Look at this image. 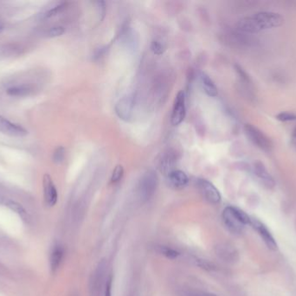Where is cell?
<instances>
[{"mask_svg":"<svg viewBox=\"0 0 296 296\" xmlns=\"http://www.w3.org/2000/svg\"><path fill=\"white\" fill-rule=\"evenodd\" d=\"M159 185V177L156 171L153 169L147 170L140 177L137 194L141 203H146L154 196Z\"/></svg>","mask_w":296,"mask_h":296,"instance_id":"3","label":"cell"},{"mask_svg":"<svg viewBox=\"0 0 296 296\" xmlns=\"http://www.w3.org/2000/svg\"><path fill=\"white\" fill-rule=\"evenodd\" d=\"M222 218L225 227L234 234H241L246 225H250L251 222V217H248L245 212L232 206L225 208L222 214Z\"/></svg>","mask_w":296,"mask_h":296,"instance_id":"2","label":"cell"},{"mask_svg":"<svg viewBox=\"0 0 296 296\" xmlns=\"http://www.w3.org/2000/svg\"><path fill=\"white\" fill-rule=\"evenodd\" d=\"M3 24H2V23H1V22H0V32H1V31H2V30H3Z\"/></svg>","mask_w":296,"mask_h":296,"instance_id":"33","label":"cell"},{"mask_svg":"<svg viewBox=\"0 0 296 296\" xmlns=\"http://www.w3.org/2000/svg\"><path fill=\"white\" fill-rule=\"evenodd\" d=\"M216 255L218 258L226 263H235L239 259L238 252L232 245L229 243H219L215 248Z\"/></svg>","mask_w":296,"mask_h":296,"instance_id":"11","label":"cell"},{"mask_svg":"<svg viewBox=\"0 0 296 296\" xmlns=\"http://www.w3.org/2000/svg\"><path fill=\"white\" fill-rule=\"evenodd\" d=\"M0 133L10 137L22 138L28 134V131L19 124H14L5 117L0 116Z\"/></svg>","mask_w":296,"mask_h":296,"instance_id":"13","label":"cell"},{"mask_svg":"<svg viewBox=\"0 0 296 296\" xmlns=\"http://www.w3.org/2000/svg\"><path fill=\"white\" fill-rule=\"evenodd\" d=\"M291 145L296 150V127L295 128L292 136H291Z\"/></svg>","mask_w":296,"mask_h":296,"instance_id":"32","label":"cell"},{"mask_svg":"<svg viewBox=\"0 0 296 296\" xmlns=\"http://www.w3.org/2000/svg\"><path fill=\"white\" fill-rule=\"evenodd\" d=\"M44 187V197L45 204L50 208L54 207L58 200V190L56 188L54 182L49 174H45L43 179Z\"/></svg>","mask_w":296,"mask_h":296,"instance_id":"10","label":"cell"},{"mask_svg":"<svg viewBox=\"0 0 296 296\" xmlns=\"http://www.w3.org/2000/svg\"><path fill=\"white\" fill-rule=\"evenodd\" d=\"M276 119L281 121V122H292V121L296 120V114L292 113V112H281L276 116Z\"/></svg>","mask_w":296,"mask_h":296,"instance_id":"26","label":"cell"},{"mask_svg":"<svg viewBox=\"0 0 296 296\" xmlns=\"http://www.w3.org/2000/svg\"><path fill=\"white\" fill-rule=\"evenodd\" d=\"M6 206L9 207L10 210H13L14 212H16L17 215H19L23 219H26L27 212H26V210H24V207L19 203L10 200V201H7Z\"/></svg>","mask_w":296,"mask_h":296,"instance_id":"22","label":"cell"},{"mask_svg":"<svg viewBox=\"0 0 296 296\" xmlns=\"http://www.w3.org/2000/svg\"><path fill=\"white\" fill-rule=\"evenodd\" d=\"M244 133L246 137L253 145L263 151L270 152L272 150L273 143L262 131L252 124L244 125Z\"/></svg>","mask_w":296,"mask_h":296,"instance_id":"4","label":"cell"},{"mask_svg":"<svg viewBox=\"0 0 296 296\" xmlns=\"http://www.w3.org/2000/svg\"><path fill=\"white\" fill-rule=\"evenodd\" d=\"M187 296H218L215 294L206 293L203 291H191L187 294Z\"/></svg>","mask_w":296,"mask_h":296,"instance_id":"31","label":"cell"},{"mask_svg":"<svg viewBox=\"0 0 296 296\" xmlns=\"http://www.w3.org/2000/svg\"><path fill=\"white\" fill-rule=\"evenodd\" d=\"M235 71L237 77H238L239 83L242 86V90L247 94V96L249 98H252L254 97V88H253L251 80L249 78L248 74L241 66H237V65L235 66Z\"/></svg>","mask_w":296,"mask_h":296,"instance_id":"15","label":"cell"},{"mask_svg":"<svg viewBox=\"0 0 296 296\" xmlns=\"http://www.w3.org/2000/svg\"><path fill=\"white\" fill-rule=\"evenodd\" d=\"M201 85L205 94L211 97H217L218 95V89L215 84L213 80L205 73H200L199 74Z\"/></svg>","mask_w":296,"mask_h":296,"instance_id":"17","label":"cell"},{"mask_svg":"<svg viewBox=\"0 0 296 296\" xmlns=\"http://www.w3.org/2000/svg\"><path fill=\"white\" fill-rule=\"evenodd\" d=\"M284 23L281 14L272 11H260L242 17L237 24L239 31L247 34H255L262 31L280 27Z\"/></svg>","mask_w":296,"mask_h":296,"instance_id":"1","label":"cell"},{"mask_svg":"<svg viewBox=\"0 0 296 296\" xmlns=\"http://www.w3.org/2000/svg\"><path fill=\"white\" fill-rule=\"evenodd\" d=\"M106 268L107 264L105 261H102L99 263L94 274H92L89 283V290L91 296H100L105 278Z\"/></svg>","mask_w":296,"mask_h":296,"instance_id":"8","label":"cell"},{"mask_svg":"<svg viewBox=\"0 0 296 296\" xmlns=\"http://www.w3.org/2000/svg\"><path fill=\"white\" fill-rule=\"evenodd\" d=\"M33 92V88L29 84H19L10 86L6 90V93L10 97H24L30 96Z\"/></svg>","mask_w":296,"mask_h":296,"instance_id":"19","label":"cell"},{"mask_svg":"<svg viewBox=\"0 0 296 296\" xmlns=\"http://www.w3.org/2000/svg\"><path fill=\"white\" fill-rule=\"evenodd\" d=\"M197 266L200 267L201 269H206L208 271H212V270L216 269L214 264L211 263V262H208L206 260H199V259H197Z\"/></svg>","mask_w":296,"mask_h":296,"instance_id":"29","label":"cell"},{"mask_svg":"<svg viewBox=\"0 0 296 296\" xmlns=\"http://www.w3.org/2000/svg\"><path fill=\"white\" fill-rule=\"evenodd\" d=\"M66 5H67L66 2H58L53 6H51V8H50L48 10H46L45 12L40 14V18L41 19H47L50 17H54L57 14L59 13L60 11L65 9Z\"/></svg>","mask_w":296,"mask_h":296,"instance_id":"21","label":"cell"},{"mask_svg":"<svg viewBox=\"0 0 296 296\" xmlns=\"http://www.w3.org/2000/svg\"><path fill=\"white\" fill-rule=\"evenodd\" d=\"M64 28L62 27V26H54V27L51 28L47 31V37H49V38L60 37V36L64 33Z\"/></svg>","mask_w":296,"mask_h":296,"instance_id":"27","label":"cell"},{"mask_svg":"<svg viewBox=\"0 0 296 296\" xmlns=\"http://www.w3.org/2000/svg\"><path fill=\"white\" fill-rule=\"evenodd\" d=\"M250 225L258 233L259 235L262 238V241H264V243L268 248L273 251L277 250V248H278L277 242L275 240L272 234L270 233V231L268 229V227H266L261 221H259L256 218H251Z\"/></svg>","mask_w":296,"mask_h":296,"instance_id":"9","label":"cell"},{"mask_svg":"<svg viewBox=\"0 0 296 296\" xmlns=\"http://www.w3.org/2000/svg\"><path fill=\"white\" fill-rule=\"evenodd\" d=\"M65 158V148L63 147H58L53 154V162L55 163H61Z\"/></svg>","mask_w":296,"mask_h":296,"instance_id":"25","label":"cell"},{"mask_svg":"<svg viewBox=\"0 0 296 296\" xmlns=\"http://www.w3.org/2000/svg\"><path fill=\"white\" fill-rule=\"evenodd\" d=\"M167 183L169 186L175 190H182L187 186L189 177L180 169H174L167 176Z\"/></svg>","mask_w":296,"mask_h":296,"instance_id":"14","label":"cell"},{"mask_svg":"<svg viewBox=\"0 0 296 296\" xmlns=\"http://www.w3.org/2000/svg\"><path fill=\"white\" fill-rule=\"evenodd\" d=\"M176 162V156L172 152H167L164 154L160 160L159 168L161 172L163 173L165 176H167L169 173L174 170V165Z\"/></svg>","mask_w":296,"mask_h":296,"instance_id":"18","label":"cell"},{"mask_svg":"<svg viewBox=\"0 0 296 296\" xmlns=\"http://www.w3.org/2000/svg\"><path fill=\"white\" fill-rule=\"evenodd\" d=\"M96 3V10H97V15H98V20L102 21L105 17L106 14V4L105 2L103 1H97Z\"/></svg>","mask_w":296,"mask_h":296,"instance_id":"28","label":"cell"},{"mask_svg":"<svg viewBox=\"0 0 296 296\" xmlns=\"http://www.w3.org/2000/svg\"><path fill=\"white\" fill-rule=\"evenodd\" d=\"M186 116L185 94L183 90L178 91L174 100V107L171 116V123L174 126H178L184 122Z\"/></svg>","mask_w":296,"mask_h":296,"instance_id":"7","label":"cell"},{"mask_svg":"<svg viewBox=\"0 0 296 296\" xmlns=\"http://www.w3.org/2000/svg\"><path fill=\"white\" fill-rule=\"evenodd\" d=\"M113 276H109L104 286V296H112Z\"/></svg>","mask_w":296,"mask_h":296,"instance_id":"30","label":"cell"},{"mask_svg":"<svg viewBox=\"0 0 296 296\" xmlns=\"http://www.w3.org/2000/svg\"><path fill=\"white\" fill-rule=\"evenodd\" d=\"M151 50L152 52L155 54V55H162L165 51H166V47L164 45L163 43H161L160 40H153L151 44Z\"/></svg>","mask_w":296,"mask_h":296,"instance_id":"24","label":"cell"},{"mask_svg":"<svg viewBox=\"0 0 296 296\" xmlns=\"http://www.w3.org/2000/svg\"><path fill=\"white\" fill-rule=\"evenodd\" d=\"M135 97L133 94H126L116 103L115 110L117 117L124 122H129L133 117Z\"/></svg>","mask_w":296,"mask_h":296,"instance_id":"5","label":"cell"},{"mask_svg":"<svg viewBox=\"0 0 296 296\" xmlns=\"http://www.w3.org/2000/svg\"><path fill=\"white\" fill-rule=\"evenodd\" d=\"M155 250L160 255H163L166 258L170 259V260H175L180 255L179 252L177 251L176 249L171 248L169 246H166V245H156Z\"/></svg>","mask_w":296,"mask_h":296,"instance_id":"20","label":"cell"},{"mask_svg":"<svg viewBox=\"0 0 296 296\" xmlns=\"http://www.w3.org/2000/svg\"><path fill=\"white\" fill-rule=\"evenodd\" d=\"M252 172L255 177L259 180L263 186L268 189H273L276 186V182L273 176L267 170L265 166L261 162H255L252 165Z\"/></svg>","mask_w":296,"mask_h":296,"instance_id":"12","label":"cell"},{"mask_svg":"<svg viewBox=\"0 0 296 296\" xmlns=\"http://www.w3.org/2000/svg\"><path fill=\"white\" fill-rule=\"evenodd\" d=\"M197 184L199 192L206 202L213 205L220 203L222 200L221 194L213 183L208 180L200 178L197 180Z\"/></svg>","mask_w":296,"mask_h":296,"instance_id":"6","label":"cell"},{"mask_svg":"<svg viewBox=\"0 0 296 296\" xmlns=\"http://www.w3.org/2000/svg\"><path fill=\"white\" fill-rule=\"evenodd\" d=\"M64 248L60 244L55 245L51 250L50 256V267L51 272L56 273L61 266L63 257H64Z\"/></svg>","mask_w":296,"mask_h":296,"instance_id":"16","label":"cell"},{"mask_svg":"<svg viewBox=\"0 0 296 296\" xmlns=\"http://www.w3.org/2000/svg\"><path fill=\"white\" fill-rule=\"evenodd\" d=\"M124 176V168L122 165L118 164L115 167V169L113 170L112 175H111V178H110V182L113 184H116L121 181Z\"/></svg>","mask_w":296,"mask_h":296,"instance_id":"23","label":"cell"}]
</instances>
